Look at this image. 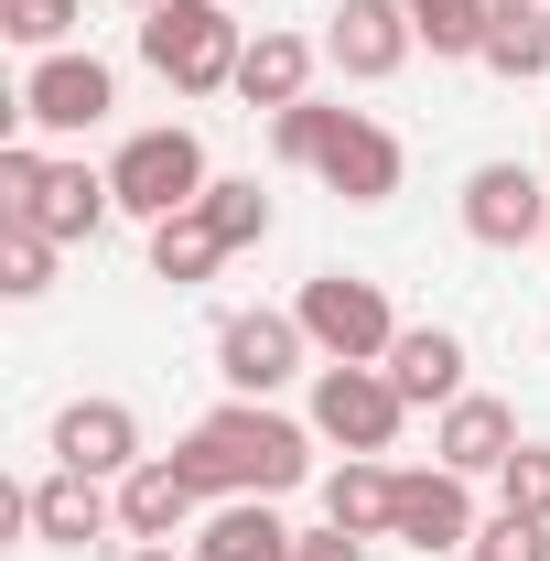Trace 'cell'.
<instances>
[{"label":"cell","instance_id":"cell-9","mask_svg":"<svg viewBox=\"0 0 550 561\" xmlns=\"http://www.w3.org/2000/svg\"><path fill=\"white\" fill-rule=\"evenodd\" d=\"M108 108H119V76L98 66V55H66V44L33 55V76H22V119L33 130H98Z\"/></svg>","mask_w":550,"mask_h":561},{"label":"cell","instance_id":"cell-26","mask_svg":"<svg viewBox=\"0 0 550 561\" xmlns=\"http://www.w3.org/2000/svg\"><path fill=\"white\" fill-rule=\"evenodd\" d=\"M465 561H550V518H518V507H496L475 540H465Z\"/></svg>","mask_w":550,"mask_h":561},{"label":"cell","instance_id":"cell-2","mask_svg":"<svg viewBox=\"0 0 550 561\" xmlns=\"http://www.w3.org/2000/svg\"><path fill=\"white\" fill-rule=\"evenodd\" d=\"M271 151H280V162H302V173H324L345 206H389V195H400V140L378 130L367 108H324V98H302V108H280V119H271Z\"/></svg>","mask_w":550,"mask_h":561},{"label":"cell","instance_id":"cell-27","mask_svg":"<svg viewBox=\"0 0 550 561\" xmlns=\"http://www.w3.org/2000/svg\"><path fill=\"white\" fill-rule=\"evenodd\" d=\"M496 496H507L518 518H550V443H518V454L496 465Z\"/></svg>","mask_w":550,"mask_h":561},{"label":"cell","instance_id":"cell-14","mask_svg":"<svg viewBox=\"0 0 550 561\" xmlns=\"http://www.w3.org/2000/svg\"><path fill=\"white\" fill-rule=\"evenodd\" d=\"M195 507H206V486H195L173 454H140L130 476H119V529H130V540H173V529H195Z\"/></svg>","mask_w":550,"mask_h":561},{"label":"cell","instance_id":"cell-1","mask_svg":"<svg viewBox=\"0 0 550 561\" xmlns=\"http://www.w3.org/2000/svg\"><path fill=\"white\" fill-rule=\"evenodd\" d=\"M173 465L206 496H291L313 476V443H302V421H280L271 400H227V411H206L173 443Z\"/></svg>","mask_w":550,"mask_h":561},{"label":"cell","instance_id":"cell-19","mask_svg":"<svg viewBox=\"0 0 550 561\" xmlns=\"http://www.w3.org/2000/svg\"><path fill=\"white\" fill-rule=\"evenodd\" d=\"M389 378H400V400H465V335H443V324H400V346H389Z\"/></svg>","mask_w":550,"mask_h":561},{"label":"cell","instance_id":"cell-10","mask_svg":"<svg viewBox=\"0 0 550 561\" xmlns=\"http://www.w3.org/2000/svg\"><path fill=\"white\" fill-rule=\"evenodd\" d=\"M421 44L411 0H345L335 33H324V55H335V76H356V87H378V76H400Z\"/></svg>","mask_w":550,"mask_h":561},{"label":"cell","instance_id":"cell-16","mask_svg":"<svg viewBox=\"0 0 550 561\" xmlns=\"http://www.w3.org/2000/svg\"><path fill=\"white\" fill-rule=\"evenodd\" d=\"M432 454H443L454 476H496V465L518 454V411H507V400H475V389H465V400L443 411V443H432Z\"/></svg>","mask_w":550,"mask_h":561},{"label":"cell","instance_id":"cell-24","mask_svg":"<svg viewBox=\"0 0 550 561\" xmlns=\"http://www.w3.org/2000/svg\"><path fill=\"white\" fill-rule=\"evenodd\" d=\"M206 227L227 238V249H249V238H271V195L238 184V173H216V184H206Z\"/></svg>","mask_w":550,"mask_h":561},{"label":"cell","instance_id":"cell-21","mask_svg":"<svg viewBox=\"0 0 550 561\" xmlns=\"http://www.w3.org/2000/svg\"><path fill=\"white\" fill-rule=\"evenodd\" d=\"M475 66H496L507 87L550 76V11H540V0H485V55H475Z\"/></svg>","mask_w":550,"mask_h":561},{"label":"cell","instance_id":"cell-3","mask_svg":"<svg viewBox=\"0 0 550 561\" xmlns=\"http://www.w3.org/2000/svg\"><path fill=\"white\" fill-rule=\"evenodd\" d=\"M238 55H249V33L227 22V0H162V11H140V66L162 87H184V98L238 87Z\"/></svg>","mask_w":550,"mask_h":561},{"label":"cell","instance_id":"cell-17","mask_svg":"<svg viewBox=\"0 0 550 561\" xmlns=\"http://www.w3.org/2000/svg\"><path fill=\"white\" fill-rule=\"evenodd\" d=\"M195 561H302V540L271 518V496H227L195 529Z\"/></svg>","mask_w":550,"mask_h":561},{"label":"cell","instance_id":"cell-6","mask_svg":"<svg viewBox=\"0 0 550 561\" xmlns=\"http://www.w3.org/2000/svg\"><path fill=\"white\" fill-rule=\"evenodd\" d=\"M400 411H411V400H400L389 367H324V378H313V432L345 443V454H389V443H400Z\"/></svg>","mask_w":550,"mask_h":561},{"label":"cell","instance_id":"cell-5","mask_svg":"<svg viewBox=\"0 0 550 561\" xmlns=\"http://www.w3.org/2000/svg\"><path fill=\"white\" fill-rule=\"evenodd\" d=\"M206 140L195 130H130L119 140V162H108V195H119V206L130 216H151V227H162V216H184V206H206Z\"/></svg>","mask_w":550,"mask_h":561},{"label":"cell","instance_id":"cell-28","mask_svg":"<svg viewBox=\"0 0 550 561\" xmlns=\"http://www.w3.org/2000/svg\"><path fill=\"white\" fill-rule=\"evenodd\" d=\"M66 22H76V0H0V33H11V44H33V55H55V44H66Z\"/></svg>","mask_w":550,"mask_h":561},{"label":"cell","instance_id":"cell-22","mask_svg":"<svg viewBox=\"0 0 550 561\" xmlns=\"http://www.w3.org/2000/svg\"><path fill=\"white\" fill-rule=\"evenodd\" d=\"M216 260H238V249L206 227V206H184V216H162V227H151V280H173V291H184V280H206Z\"/></svg>","mask_w":550,"mask_h":561},{"label":"cell","instance_id":"cell-13","mask_svg":"<svg viewBox=\"0 0 550 561\" xmlns=\"http://www.w3.org/2000/svg\"><path fill=\"white\" fill-rule=\"evenodd\" d=\"M108 518H119V496H98V476H66V465H55L44 486H22V529H33L44 551H87Z\"/></svg>","mask_w":550,"mask_h":561},{"label":"cell","instance_id":"cell-25","mask_svg":"<svg viewBox=\"0 0 550 561\" xmlns=\"http://www.w3.org/2000/svg\"><path fill=\"white\" fill-rule=\"evenodd\" d=\"M432 55H485V0H411Z\"/></svg>","mask_w":550,"mask_h":561},{"label":"cell","instance_id":"cell-11","mask_svg":"<svg viewBox=\"0 0 550 561\" xmlns=\"http://www.w3.org/2000/svg\"><path fill=\"white\" fill-rule=\"evenodd\" d=\"M55 465L66 476H130L140 465V421H130V400H76V411H55Z\"/></svg>","mask_w":550,"mask_h":561},{"label":"cell","instance_id":"cell-4","mask_svg":"<svg viewBox=\"0 0 550 561\" xmlns=\"http://www.w3.org/2000/svg\"><path fill=\"white\" fill-rule=\"evenodd\" d=\"M291 313H302V335H313L324 367H389V346H400L389 291H378V280H356V271H313Z\"/></svg>","mask_w":550,"mask_h":561},{"label":"cell","instance_id":"cell-23","mask_svg":"<svg viewBox=\"0 0 550 561\" xmlns=\"http://www.w3.org/2000/svg\"><path fill=\"white\" fill-rule=\"evenodd\" d=\"M0 291H11V302L55 291V238H44V227H22V216H0Z\"/></svg>","mask_w":550,"mask_h":561},{"label":"cell","instance_id":"cell-20","mask_svg":"<svg viewBox=\"0 0 550 561\" xmlns=\"http://www.w3.org/2000/svg\"><path fill=\"white\" fill-rule=\"evenodd\" d=\"M238 98H249V108H302V98H313V44H302V33H260V44H249V55H238Z\"/></svg>","mask_w":550,"mask_h":561},{"label":"cell","instance_id":"cell-18","mask_svg":"<svg viewBox=\"0 0 550 561\" xmlns=\"http://www.w3.org/2000/svg\"><path fill=\"white\" fill-rule=\"evenodd\" d=\"M324 518L356 529V540H389V518H400V476H389L378 454H345L335 476H324Z\"/></svg>","mask_w":550,"mask_h":561},{"label":"cell","instance_id":"cell-15","mask_svg":"<svg viewBox=\"0 0 550 561\" xmlns=\"http://www.w3.org/2000/svg\"><path fill=\"white\" fill-rule=\"evenodd\" d=\"M108 206H119V195H108V173H87V162H44V184H33L22 227H44V238L66 249V238H98Z\"/></svg>","mask_w":550,"mask_h":561},{"label":"cell","instance_id":"cell-7","mask_svg":"<svg viewBox=\"0 0 550 561\" xmlns=\"http://www.w3.org/2000/svg\"><path fill=\"white\" fill-rule=\"evenodd\" d=\"M302 356H313L302 313H227V324H216V378H227L238 400L291 389V378H302Z\"/></svg>","mask_w":550,"mask_h":561},{"label":"cell","instance_id":"cell-31","mask_svg":"<svg viewBox=\"0 0 550 561\" xmlns=\"http://www.w3.org/2000/svg\"><path fill=\"white\" fill-rule=\"evenodd\" d=\"M130 561H195V551H173V540H140V551Z\"/></svg>","mask_w":550,"mask_h":561},{"label":"cell","instance_id":"cell-32","mask_svg":"<svg viewBox=\"0 0 550 561\" xmlns=\"http://www.w3.org/2000/svg\"><path fill=\"white\" fill-rule=\"evenodd\" d=\"M130 11H162V0H130Z\"/></svg>","mask_w":550,"mask_h":561},{"label":"cell","instance_id":"cell-30","mask_svg":"<svg viewBox=\"0 0 550 561\" xmlns=\"http://www.w3.org/2000/svg\"><path fill=\"white\" fill-rule=\"evenodd\" d=\"M302 561H367V540H356V529H335V518H324V529L302 540Z\"/></svg>","mask_w":550,"mask_h":561},{"label":"cell","instance_id":"cell-8","mask_svg":"<svg viewBox=\"0 0 550 561\" xmlns=\"http://www.w3.org/2000/svg\"><path fill=\"white\" fill-rule=\"evenodd\" d=\"M465 238L475 249H529V238H550V184L529 162H475L465 173Z\"/></svg>","mask_w":550,"mask_h":561},{"label":"cell","instance_id":"cell-29","mask_svg":"<svg viewBox=\"0 0 550 561\" xmlns=\"http://www.w3.org/2000/svg\"><path fill=\"white\" fill-rule=\"evenodd\" d=\"M33 184H44V151H33V140H11V151H0V216L33 206Z\"/></svg>","mask_w":550,"mask_h":561},{"label":"cell","instance_id":"cell-12","mask_svg":"<svg viewBox=\"0 0 550 561\" xmlns=\"http://www.w3.org/2000/svg\"><path fill=\"white\" fill-rule=\"evenodd\" d=\"M389 540H411V551H454V540H475V476H454V465L400 476V518H389Z\"/></svg>","mask_w":550,"mask_h":561}]
</instances>
